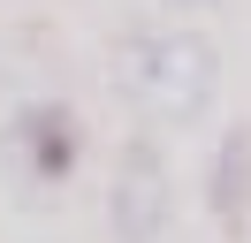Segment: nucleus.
Listing matches in <instances>:
<instances>
[{
  "instance_id": "f257e3e1",
  "label": "nucleus",
  "mask_w": 251,
  "mask_h": 243,
  "mask_svg": "<svg viewBox=\"0 0 251 243\" xmlns=\"http://www.w3.org/2000/svg\"><path fill=\"white\" fill-rule=\"evenodd\" d=\"M114 91L160 129H190L221 99V53L198 30H137L114 53Z\"/></svg>"
},
{
  "instance_id": "f03ea898",
  "label": "nucleus",
  "mask_w": 251,
  "mask_h": 243,
  "mask_svg": "<svg viewBox=\"0 0 251 243\" xmlns=\"http://www.w3.org/2000/svg\"><path fill=\"white\" fill-rule=\"evenodd\" d=\"M175 205V182H168V152L152 137H129L114 152V182H107V228L114 243H160Z\"/></svg>"
},
{
  "instance_id": "7ed1b4c3",
  "label": "nucleus",
  "mask_w": 251,
  "mask_h": 243,
  "mask_svg": "<svg viewBox=\"0 0 251 243\" xmlns=\"http://www.w3.org/2000/svg\"><path fill=\"white\" fill-rule=\"evenodd\" d=\"M8 152H16V167H23V182H61L69 167H76V152H84V137H76V114H69L61 99H31V106H16V122H8Z\"/></svg>"
},
{
  "instance_id": "20e7f679",
  "label": "nucleus",
  "mask_w": 251,
  "mask_h": 243,
  "mask_svg": "<svg viewBox=\"0 0 251 243\" xmlns=\"http://www.w3.org/2000/svg\"><path fill=\"white\" fill-rule=\"evenodd\" d=\"M205 205H213V220H244V205H251V122H236L228 137H221V152H213V190H205Z\"/></svg>"
},
{
  "instance_id": "39448f33",
  "label": "nucleus",
  "mask_w": 251,
  "mask_h": 243,
  "mask_svg": "<svg viewBox=\"0 0 251 243\" xmlns=\"http://www.w3.org/2000/svg\"><path fill=\"white\" fill-rule=\"evenodd\" d=\"M160 8H175V15H198V8H213V0H160Z\"/></svg>"
}]
</instances>
